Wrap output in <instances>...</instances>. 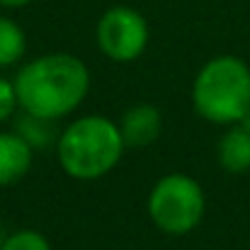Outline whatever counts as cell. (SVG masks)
<instances>
[{
  "instance_id": "cell-1",
  "label": "cell",
  "mask_w": 250,
  "mask_h": 250,
  "mask_svg": "<svg viewBox=\"0 0 250 250\" xmlns=\"http://www.w3.org/2000/svg\"><path fill=\"white\" fill-rule=\"evenodd\" d=\"M15 90L22 112L59 122L85 102L90 71L85 61L68 51L42 54L17 71Z\"/></svg>"
},
{
  "instance_id": "cell-2",
  "label": "cell",
  "mask_w": 250,
  "mask_h": 250,
  "mask_svg": "<svg viewBox=\"0 0 250 250\" xmlns=\"http://www.w3.org/2000/svg\"><path fill=\"white\" fill-rule=\"evenodd\" d=\"M126 144L119 124L102 114H83L73 119L56 141L61 170L81 182L100 180L119 166Z\"/></svg>"
},
{
  "instance_id": "cell-3",
  "label": "cell",
  "mask_w": 250,
  "mask_h": 250,
  "mask_svg": "<svg viewBox=\"0 0 250 250\" xmlns=\"http://www.w3.org/2000/svg\"><path fill=\"white\" fill-rule=\"evenodd\" d=\"M189 95L202 119L233 126L250 112V66L233 54H219L197 71Z\"/></svg>"
},
{
  "instance_id": "cell-4",
  "label": "cell",
  "mask_w": 250,
  "mask_h": 250,
  "mask_svg": "<svg viewBox=\"0 0 250 250\" xmlns=\"http://www.w3.org/2000/svg\"><path fill=\"white\" fill-rule=\"evenodd\" d=\"M146 211L151 224L167 236L192 233L207 214V194L199 180L185 172L158 177L148 192Z\"/></svg>"
},
{
  "instance_id": "cell-5",
  "label": "cell",
  "mask_w": 250,
  "mask_h": 250,
  "mask_svg": "<svg viewBox=\"0 0 250 250\" xmlns=\"http://www.w3.org/2000/svg\"><path fill=\"white\" fill-rule=\"evenodd\" d=\"M95 39L100 51L114 63L136 61L151 39L146 17L129 5H112L104 10L95 27Z\"/></svg>"
},
{
  "instance_id": "cell-6",
  "label": "cell",
  "mask_w": 250,
  "mask_h": 250,
  "mask_svg": "<svg viewBox=\"0 0 250 250\" xmlns=\"http://www.w3.org/2000/svg\"><path fill=\"white\" fill-rule=\"evenodd\" d=\"M119 131L122 139L126 144V148H146L153 141H158L161 131H163V117L161 109L151 102H139L131 104L119 122Z\"/></svg>"
},
{
  "instance_id": "cell-7",
  "label": "cell",
  "mask_w": 250,
  "mask_h": 250,
  "mask_svg": "<svg viewBox=\"0 0 250 250\" xmlns=\"http://www.w3.org/2000/svg\"><path fill=\"white\" fill-rule=\"evenodd\" d=\"M34 161V148L17 131H0V187L20 182Z\"/></svg>"
},
{
  "instance_id": "cell-8",
  "label": "cell",
  "mask_w": 250,
  "mask_h": 250,
  "mask_svg": "<svg viewBox=\"0 0 250 250\" xmlns=\"http://www.w3.org/2000/svg\"><path fill=\"white\" fill-rule=\"evenodd\" d=\"M216 161L229 175L250 172V131L233 124L229 126L216 144Z\"/></svg>"
},
{
  "instance_id": "cell-9",
  "label": "cell",
  "mask_w": 250,
  "mask_h": 250,
  "mask_svg": "<svg viewBox=\"0 0 250 250\" xmlns=\"http://www.w3.org/2000/svg\"><path fill=\"white\" fill-rule=\"evenodd\" d=\"M12 131H17L34 151L46 148V146H51L54 141H59L56 122L44 119V117H37V114H29V112H22V109H20V114L15 117Z\"/></svg>"
},
{
  "instance_id": "cell-10",
  "label": "cell",
  "mask_w": 250,
  "mask_h": 250,
  "mask_svg": "<svg viewBox=\"0 0 250 250\" xmlns=\"http://www.w3.org/2000/svg\"><path fill=\"white\" fill-rule=\"evenodd\" d=\"M24 51H27L24 29L15 20L0 15V68H10L20 63Z\"/></svg>"
},
{
  "instance_id": "cell-11",
  "label": "cell",
  "mask_w": 250,
  "mask_h": 250,
  "mask_svg": "<svg viewBox=\"0 0 250 250\" xmlns=\"http://www.w3.org/2000/svg\"><path fill=\"white\" fill-rule=\"evenodd\" d=\"M0 250H51V243L44 233L34 229H20L15 233H7Z\"/></svg>"
},
{
  "instance_id": "cell-12",
  "label": "cell",
  "mask_w": 250,
  "mask_h": 250,
  "mask_svg": "<svg viewBox=\"0 0 250 250\" xmlns=\"http://www.w3.org/2000/svg\"><path fill=\"white\" fill-rule=\"evenodd\" d=\"M17 109H20V100H17L15 81H7L0 76V124L15 117Z\"/></svg>"
},
{
  "instance_id": "cell-13",
  "label": "cell",
  "mask_w": 250,
  "mask_h": 250,
  "mask_svg": "<svg viewBox=\"0 0 250 250\" xmlns=\"http://www.w3.org/2000/svg\"><path fill=\"white\" fill-rule=\"evenodd\" d=\"M32 0H0V7H7V10H17V7H24L29 5Z\"/></svg>"
},
{
  "instance_id": "cell-14",
  "label": "cell",
  "mask_w": 250,
  "mask_h": 250,
  "mask_svg": "<svg viewBox=\"0 0 250 250\" xmlns=\"http://www.w3.org/2000/svg\"><path fill=\"white\" fill-rule=\"evenodd\" d=\"M238 126H243V129H248V131H250V112H246V117L238 122Z\"/></svg>"
},
{
  "instance_id": "cell-15",
  "label": "cell",
  "mask_w": 250,
  "mask_h": 250,
  "mask_svg": "<svg viewBox=\"0 0 250 250\" xmlns=\"http://www.w3.org/2000/svg\"><path fill=\"white\" fill-rule=\"evenodd\" d=\"M5 236H7V233H5V231H2V226H0V246H2V241H5Z\"/></svg>"
}]
</instances>
